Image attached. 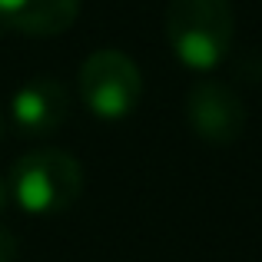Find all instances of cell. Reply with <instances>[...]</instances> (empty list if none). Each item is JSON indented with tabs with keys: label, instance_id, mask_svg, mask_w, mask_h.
I'll return each instance as SVG.
<instances>
[{
	"label": "cell",
	"instance_id": "2",
	"mask_svg": "<svg viewBox=\"0 0 262 262\" xmlns=\"http://www.w3.org/2000/svg\"><path fill=\"white\" fill-rule=\"evenodd\" d=\"M7 189L30 216H60L83 192V166L67 149H33L13 163Z\"/></svg>",
	"mask_w": 262,
	"mask_h": 262
},
{
	"label": "cell",
	"instance_id": "7",
	"mask_svg": "<svg viewBox=\"0 0 262 262\" xmlns=\"http://www.w3.org/2000/svg\"><path fill=\"white\" fill-rule=\"evenodd\" d=\"M20 256V246H17V236L0 223V262H17Z\"/></svg>",
	"mask_w": 262,
	"mask_h": 262
},
{
	"label": "cell",
	"instance_id": "8",
	"mask_svg": "<svg viewBox=\"0 0 262 262\" xmlns=\"http://www.w3.org/2000/svg\"><path fill=\"white\" fill-rule=\"evenodd\" d=\"M7 199H10V189H7V186H4V179H0V212H4Z\"/></svg>",
	"mask_w": 262,
	"mask_h": 262
},
{
	"label": "cell",
	"instance_id": "3",
	"mask_svg": "<svg viewBox=\"0 0 262 262\" xmlns=\"http://www.w3.org/2000/svg\"><path fill=\"white\" fill-rule=\"evenodd\" d=\"M77 86L93 116H100V120H123V116H129L140 106L143 73L133 57L106 47V50H93L83 60Z\"/></svg>",
	"mask_w": 262,
	"mask_h": 262
},
{
	"label": "cell",
	"instance_id": "1",
	"mask_svg": "<svg viewBox=\"0 0 262 262\" xmlns=\"http://www.w3.org/2000/svg\"><path fill=\"white\" fill-rule=\"evenodd\" d=\"M236 13L229 0H169L166 40L189 70H212L232 50Z\"/></svg>",
	"mask_w": 262,
	"mask_h": 262
},
{
	"label": "cell",
	"instance_id": "9",
	"mask_svg": "<svg viewBox=\"0 0 262 262\" xmlns=\"http://www.w3.org/2000/svg\"><path fill=\"white\" fill-rule=\"evenodd\" d=\"M0 129H4V123H0Z\"/></svg>",
	"mask_w": 262,
	"mask_h": 262
},
{
	"label": "cell",
	"instance_id": "6",
	"mask_svg": "<svg viewBox=\"0 0 262 262\" xmlns=\"http://www.w3.org/2000/svg\"><path fill=\"white\" fill-rule=\"evenodd\" d=\"M80 17V0H0V27L27 37H60Z\"/></svg>",
	"mask_w": 262,
	"mask_h": 262
},
{
	"label": "cell",
	"instance_id": "4",
	"mask_svg": "<svg viewBox=\"0 0 262 262\" xmlns=\"http://www.w3.org/2000/svg\"><path fill=\"white\" fill-rule=\"evenodd\" d=\"M186 120L209 146H232L246 129V103L223 80H196L186 93Z\"/></svg>",
	"mask_w": 262,
	"mask_h": 262
},
{
	"label": "cell",
	"instance_id": "5",
	"mask_svg": "<svg viewBox=\"0 0 262 262\" xmlns=\"http://www.w3.org/2000/svg\"><path fill=\"white\" fill-rule=\"evenodd\" d=\"M70 113V93L57 77H37L30 83H24L10 100V116L17 123L20 133H27L30 140L57 133L67 123Z\"/></svg>",
	"mask_w": 262,
	"mask_h": 262
}]
</instances>
